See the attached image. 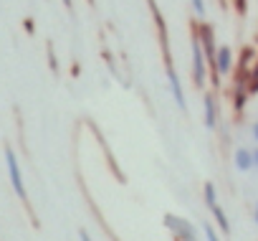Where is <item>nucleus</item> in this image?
<instances>
[{
	"instance_id": "obj_8",
	"label": "nucleus",
	"mask_w": 258,
	"mask_h": 241,
	"mask_svg": "<svg viewBox=\"0 0 258 241\" xmlns=\"http://www.w3.org/2000/svg\"><path fill=\"white\" fill-rule=\"evenodd\" d=\"M210 213H213V218H215L218 228H220L223 233H230V221H228V213L223 211V206H220V203H218V206H213V208H210Z\"/></svg>"
},
{
	"instance_id": "obj_17",
	"label": "nucleus",
	"mask_w": 258,
	"mask_h": 241,
	"mask_svg": "<svg viewBox=\"0 0 258 241\" xmlns=\"http://www.w3.org/2000/svg\"><path fill=\"white\" fill-rule=\"evenodd\" d=\"M253 221L258 223V203H255V208H253Z\"/></svg>"
},
{
	"instance_id": "obj_18",
	"label": "nucleus",
	"mask_w": 258,
	"mask_h": 241,
	"mask_svg": "<svg viewBox=\"0 0 258 241\" xmlns=\"http://www.w3.org/2000/svg\"><path fill=\"white\" fill-rule=\"evenodd\" d=\"M61 3H63L66 8H71V6H74V0H61Z\"/></svg>"
},
{
	"instance_id": "obj_4",
	"label": "nucleus",
	"mask_w": 258,
	"mask_h": 241,
	"mask_svg": "<svg viewBox=\"0 0 258 241\" xmlns=\"http://www.w3.org/2000/svg\"><path fill=\"white\" fill-rule=\"evenodd\" d=\"M230 71H233V49H230V46H218L215 59H213V66H210V74H213L215 86L220 84L218 79H220V76H228Z\"/></svg>"
},
{
	"instance_id": "obj_10",
	"label": "nucleus",
	"mask_w": 258,
	"mask_h": 241,
	"mask_svg": "<svg viewBox=\"0 0 258 241\" xmlns=\"http://www.w3.org/2000/svg\"><path fill=\"white\" fill-rule=\"evenodd\" d=\"M258 91V61L253 64L250 74H248V94H255Z\"/></svg>"
},
{
	"instance_id": "obj_13",
	"label": "nucleus",
	"mask_w": 258,
	"mask_h": 241,
	"mask_svg": "<svg viewBox=\"0 0 258 241\" xmlns=\"http://www.w3.org/2000/svg\"><path fill=\"white\" fill-rule=\"evenodd\" d=\"M192 3V11L198 13V18H205V0H190Z\"/></svg>"
},
{
	"instance_id": "obj_2",
	"label": "nucleus",
	"mask_w": 258,
	"mask_h": 241,
	"mask_svg": "<svg viewBox=\"0 0 258 241\" xmlns=\"http://www.w3.org/2000/svg\"><path fill=\"white\" fill-rule=\"evenodd\" d=\"M165 226L172 231L175 241H198L195 223H190L187 218H182L177 213H165Z\"/></svg>"
},
{
	"instance_id": "obj_3",
	"label": "nucleus",
	"mask_w": 258,
	"mask_h": 241,
	"mask_svg": "<svg viewBox=\"0 0 258 241\" xmlns=\"http://www.w3.org/2000/svg\"><path fill=\"white\" fill-rule=\"evenodd\" d=\"M190 56H192V81H195V86H205L210 66H208V59H205V54H203V49H200L195 36L190 41Z\"/></svg>"
},
{
	"instance_id": "obj_16",
	"label": "nucleus",
	"mask_w": 258,
	"mask_h": 241,
	"mask_svg": "<svg viewBox=\"0 0 258 241\" xmlns=\"http://www.w3.org/2000/svg\"><path fill=\"white\" fill-rule=\"evenodd\" d=\"M250 153H253V168H258V145H255Z\"/></svg>"
},
{
	"instance_id": "obj_1",
	"label": "nucleus",
	"mask_w": 258,
	"mask_h": 241,
	"mask_svg": "<svg viewBox=\"0 0 258 241\" xmlns=\"http://www.w3.org/2000/svg\"><path fill=\"white\" fill-rule=\"evenodd\" d=\"M6 168H8V178H11V185L16 190V196L21 201L28 198V190H26V180H23V170H21V163H18V155L13 148H6Z\"/></svg>"
},
{
	"instance_id": "obj_7",
	"label": "nucleus",
	"mask_w": 258,
	"mask_h": 241,
	"mask_svg": "<svg viewBox=\"0 0 258 241\" xmlns=\"http://www.w3.org/2000/svg\"><path fill=\"white\" fill-rule=\"evenodd\" d=\"M233 165H235L238 173L253 170V153H250V148H235V153H233Z\"/></svg>"
},
{
	"instance_id": "obj_14",
	"label": "nucleus",
	"mask_w": 258,
	"mask_h": 241,
	"mask_svg": "<svg viewBox=\"0 0 258 241\" xmlns=\"http://www.w3.org/2000/svg\"><path fill=\"white\" fill-rule=\"evenodd\" d=\"M79 238H81V241H94V238L89 236V231H86V228H79Z\"/></svg>"
},
{
	"instance_id": "obj_6",
	"label": "nucleus",
	"mask_w": 258,
	"mask_h": 241,
	"mask_svg": "<svg viewBox=\"0 0 258 241\" xmlns=\"http://www.w3.org/2000/svg\"><path fill=\"white\" fill-rule=\"evenodd\" d=\"M167 81H170V91H172V97H175L177 107H180V109H187L185 89H182V84H180V76L175 74V69H172V64H170V61H167Z\"/></svg>"
},
{
	"instance_id": "obj_9",
	"label": "nucleus",
	"mask_w": 258,
	"mask_h": 241,
	"mask_svg": "<svg viewBox=\"0 0 258 241\" xmlns=\"http://www.w3.org/2000/svg\"><path fill=\"white\" fill-rule=\"evenodd\" d=\"M203 198H205L208 211H210L213 206H218V193H215V185H213V183H205V188H203Z\"/></svg>"
},
{
	"instance_id": "obj_12",
	"label": "nucleus",
	"mask_w": 258,
	"mask_h": 241,
	"mask_svg": "<svg viewBox=\"0 0 258 241\" xmlns=\"http://www.w3.org/2000/svg\"><path fill=\"white\" fill-rule=\"evenodd\" d=\"M245 97H248V91H238V89H235V99H233V107H235V109H243V107H245Z\"/></svg>"
},
{
	"instance_id": "obj_5",
	"label": "nucleus",
	"mask_w": 258,
	"mask_h": 241,
	"mask_svg": "<svg viewBox=\"0 0 258 241\" xmlns=\"http://www.w3.org/2000/svg\"><path fill=\"white\" fill-rule=\"evenodd\" d=\"M203 114H205V127L215 130L218 127V99H215L213 91H208L205 99H203Z\"/></svg>"
},
{
	"instance_id": "obj_11",
	"label": "nucleus",
	"mask_w": 258,
	"mask_h": 241,
	"mask_svg": "<svg viewBox=\"0 0 258 241\" xmlns=\"http://www.w3.org/2000/svg\"><path fill=\"white\" fill-rule=\"evenodd\" d=\"M203 231H205V238H208V241H223V238L218 236V231H215V226H210V223H205V226H203Z\"/></svg>"
},
{
	"instance_id": "obj_15",
	"label": "nucleus",
	"mask_w": 258,
	"mask_h": 241,
	"mask_svg": "<svg viewBox=\"0 0 258 241\" xmlns=\"http://www.w3.org/2000/svg\"><path fill=\"white\" fill-rule=\"evenodd\" d=\"M250 135H253V140H255V145H258V122H253V127H250Z\"/></svg>"
}]
</instances>
